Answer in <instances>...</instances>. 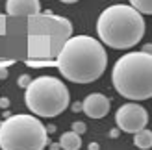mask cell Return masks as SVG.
Returning <instances> with one entry per match:
<instances>
[{
    "mask_svg": "<svg viewBox=\"0 0 152 150\" xmlns=\"http://www.w3.org/2000/svg\"><path fill=\"white\" fill-rule=\"evenodd\" d=\"M119 133H121V130H119V128H113V130L110 132V137L115 139V137H119Z\"/></svg>",
    "mask_w": 152,
    "mask_h": 150,
    "instance_id": "cell-17",
    "label": "cell"
},
{
    "mask_svg": "<svg viewBox=\"0 0 152 150\" xmlns=\"http://www.w3.org/2000/svg\"><path fill=\"white\" fill-rule=\"evenodd\" d=\"M96 33L100 43L115 50L135 47L145 35V20L139 11L126 4H113L100 13L96 20Z\"/></svg>",
    "mask_w": 152,
    "mask_h": 150,
    "instance_id": "cell-2",
    "label": "cell"
},
{
    "mask_svg": "<svg viewBox=\"0 0 152 150\" xmlns=\"http://www.w3.org/2000/svg\"><path fill=\"white\" fill-rule=\"evenodd\" d=\"M141 52H147V54H150V52H152V47H150V44H145V48H143Z\"/></svg>",
    "mask_w": 152,
    "mask_h": 150,
    "instance_id": "cell-21",
    "label": "cell"
},
{
    "mask_svg": "<svg viewBox=\"0 0 152 150\" xmlns=\"http://www.w3.org/2000/svg\"><path fill=\"white\" fill-rule=\"evenodd\" d=\"M59 2H63V4H74V2H78V0H59Z\"/></svg>",
    "mask_w": 152,
    "mask_h": 150,
    "instance_id": "cell-22",
    "label": "cell"
},
{
    "mask_svg": "<svg viewBox=\"0 0 152 150\" xmlns=\"http://www.w3.org/2000/svg\"><path fill=\"white\" fill-rule=\"evenodd\" d=\"M72 111H74V113L82 111V102H74V104H72Z\"/></svg>",
    "mask_w": 152,
    "mask_h": 150,
    "instance_id": "cell-16",
    "label": "cell"
},
{
    "mask_svg": "<svg viewBox=\"0 0 152 150\" xmlns=\"http://www.w3.org/2000/svg\"><path fill=\"white\" fill-rule=\"evenodd\" d=\"M89 150H100V146H98V143H89V146H87Z\"/></svg>",
    "mask_w": 152,
    "mask_h": 150,
    "instance_id": "cell-19",
    "label": "cell"
},
{
    "mask_svg": "<svg viewBox=\"0 0 152 150\" xmlns=\"http://www.w3.org/2000/svg\"><path fill=\"white\" fill-rule=\"evenodd\" d=\"M26 106L37 117H58L69 108L71 95L61 80L54 76H39L30 82L24 95Z\"/></svg>",
    "mask_w": 152,
    "mask_h": 150,
    "instance_id": "cell-5",
    "label": "cell"
},
{
    "mask_svg": "<svg viewBox=\"0 0 152 150\" xmlns=\"http://www.w3.org/2000/svg\"><path fill=\"white\" fill-rule=\"evenodd\" d=\"M6 11L7 15L13 17H34L41 11V2L39 0H7L6 2Z\"/></svg>",
    "mask_w": 152,
    "mask_h": 150,
    "instance_id": "cell-8",
    "label": "cell"
},
{
    "mask_svg": "<svg viewBox=\"0 0 152 150\" xmlns=\"http://www.w3.org/2000/svg\"><path fill=\"white\" fill-rule=\"evenodd\" d=\"M134 145L137 148H141V150H148L152 146V132L143 128L137 133H134Z\"/></svg>",
    "mask_w": 152,
    "mask_h": 150,
    "instance_id": "cell-10",
    "label": "cell"
},
{
    "mask_svg": "<svg viewBox=\"0 0 152 150\" xmlns=\"http://www.w3.org/2000/svg\"><path fill=\"white\" fill-rule=\"evenodd\" d=\"M115 122L121 132L126 133H137L139 130L147 128L148 124V113L147 109L137 102H128L123 104L117 113H115Z\"/></svg>",
    "mask_w": 152,
    "mask_h": 150,
    "instance_id": "cell-6",
    "label": "cell"
},
{
    "mask_svg": "<svg viewBox=\"0 0 152 150\" xmlns=\"http://www.w3.org/2000/svg\"><path fill=\"white\" fill-rule=\"evenodd\" d=\"M50 150H61V146H59V143H50V146H48Z\"/></svg>",
    "mask_w": 152,
    "mask_h": 150,
    "instance_id": "cell-20",
    "label": "cell"
},
{
    "mask_svg": "<svg viewBox=\"0 0 152 150\" xmlns=\"http://www.w3.org/2000/svg\"><path fill=\"white\" fill-rule=\"evenodd\" d=\"M0 108H2V109H7V108H10V98L2 96V98H0Z\"/></svg>",
    "mask_w": 152,
    "mask_h": 150,
    "instance_id": "cell-14",
    "label": "cell"
},
{
    "mask_svg": "<svg viewBox=\"0 0 152 150\" xmlns=\"http://www.w3.org/2000/svg\"><path fill=\"white\" fill-rule=\"evenodd\" d=\"M110 98L102 93H91L82 102V111L89 119H104L110 113Z\"/></svg>",
    "mask_w": 152,
    "mask_h": 150,
    "instance_id": "cell-7",
    "label": "cell"
},
{
    "mask_svg": "<svg viewBox=\"0 0 152 150\" xmlns=\"http://www.w3.org/2000/svg\"><path fill=\"white\" fill-rule=\"evenodd\" d=\"M7 78V69L6 67H0V80H6Z\"/></svg>",
    "mask_w": 152,
    "mask_h": 150,
    "instance_id": "cell-15",
    "label": "cell"
},
{
    "mask_svg": "<svg viewBox=\"0 0 152 150\" xmlns=\"http://www.w3.org/2000/svg\"><path fill=\"white\" fill-rule=\"evenodd\" d=\"M130 6L141 15H150L152 13V0H130Z\"/></svg>",
    "mask_w": 152,
    "mask_h": 150,
    "instance_id": "cell-11",
    "label": "cell"
},
{
    "mask_svg": "<svg viewBox=\"0 0 152 150\" xmlns=\"http://www.w3.org/2000/svg\"><path fill=\"white\" fill-rule=\"evenodd\" d=\"M59 146L63 150H80L82 146V139L78 133H74L72 130L71 132H65L61 137H59Z\"/></svg>",
    "mask_w": 152,
    "mask_h": 150,
    "instance_id": "cell-9",
    "label": "cell"
},
{
    "mask_svg": "<svg viewBox=\"0 0 152 150\" xmlns=\"http://www.w3.org/2000/svg\"><path fill=\"white\" fill-rule=\"evenodd\" d=\"M72 132L74 133H78V135H82V133H86V130H87V126H86V122H82V121H76V122H72Z\"/></svg>",
    "mask_w": 152,
    "mask_h": 150,
    "instance_id": "cell-12",
    "label": "cell"
},
{
    "mask_svg": "<svg viewBox=\"0 0 152 150\" xmlns=\"http://www.w3.org/2000/svg\"><path fill=\"white\" fill-rule=\"evenodd\" d=\"M47 145V128L35 115H10L0 124L2 150H45Z\"/></svg>",
    "mask_w": 152,
    "mask_h": 150,
    "instance_id": "cell-4",
    "label": "cell"
},
{
    "mask_svg": "<svg viewBox=\"0 0 152 150\" xmlns=\"http://www.w3.org/2000/svg\"><path fill=\"white\" fill-rule=\"evenodd\" d=\"M115 91L128 100H148L152 96V54L128 52L121 56L111 71Z\"/></svg>",
    "mask_w": 152,
    "mask_h": 150,
    "instance_id": "cell-3",
    "label": "cell"
},
{
    "mask_svg": "<svg viewBox=\"0 0 152 150\" xmlns=\"http://www.w3.org/2000/svg\"><path fill=\"white\" fill-rule=\"evenodd\" d=\"M56 65L65 80L72 84H91L104 74L108 54L104 44L95 37L74 35L63 43Z\"/></svg>",
    "mask_w": 152,
    "mask_h": 150,
    "instance_id": "cell-1",
    "label": "cell"
},
{
    "mask_svg": "<svg viewBox=\"0 0 152 150\" xmlns=\"http://www.w3.org/2000/svg\"><path fill=\"white\" fill-rule=\"evenodd\" d=\"M45 128H47V133H54V132H56V126H54V124H50V126H45Z\"/></svg>",
    "mask_w": 152,
    "mask_h": 150,
    "instance_id": "cell-18",
    "label": "cell"
},
{
    "mask_svg": "<svg viewBox=\"0 0 152 150\" xmlns=\"http://www.w3.org/2000/svg\"><path fill=\"white\" fill-rule=\"evenodd\" d=\"M30 82H32V78H30L28 74H22V76H19V80H17V84H19V87H22V89H26V87L30 85Z\"/></svg>",
    "mask_w": 152,
    "mask_h": 150,
    "instance_id": "cell-13",
    "label": "cell"
}]
</instances>
